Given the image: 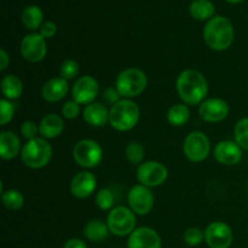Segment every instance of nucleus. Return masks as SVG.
Masks as SVG:
<instances>
[{
  "mask_svg": "<svg viewBox=\"0 0 248 248\" xmlns=\"http://www.w3.org/2000/svg\"><path fill=\"white\" fill-rule=\"evenodd\" d=\"M176 90L182 103L189 107L200 106L208 94L205 75L196 69H184L176 79Z\"/></svg>",
  "mask_w": 248,
  "mask_h": 248,
  "instance_id": "obj_1",
  "label": "nucleus"
},
{
  "mask_svg": "<svg viewBox=\"0 0 248 248\" xmlns=\"http://www.w3.org/2000/svg\"><path fill=\"white\" fill-rule=\"evenodd\" d=\"M202 35L203 41L211 50L222 52L228 50L234 43V26L227 17L216 16L205 24Z\"/></svg>",
  "mask_w": 248,
  "mask_h": 248,
  "instance_id": "obj_2",
  "label": "nucleus"
},
{
  "mask_svg": "<svg viewBox=\"0 0 248 248\" xmlns=\"http://www.w3.org/2000/svg\"><path fill=\"white\" fill-rule=\"evenodd\" d=\"M140 109L133 99L123 98L109 109V125L119 132H127L138 125Z\"/></svg>",
  "mask_w": 248,
  "mask_h": 248,
  "instance_id": "obj_3",
  "label": "nucleus"
},
{
  "mask_svg": "<svg viewBox=\"0 0 248 248\" xmlns=\"http://www.w3.org/2000/svg\"><path fill=\"white\" fill-rule=\"evenodd\" d=\"M114 86L123 98L133 99L147 90L148 77L140 68H126L118 74Z\"/></svg>",
  "mask_w": 248,
  "mask_h": 248,
  "instance_id": "obj_4",
  "label": "nucleus"
},
{
  "mask_svg": "<svg viewBox=\"0 0 248 248\" xmlns=\"http://www.w3.org/2000/svg\"><path fill=\"white\" fill-rule=\"evenodd\" d=\"M53 150L47 140L43 137L27 140L21 152V160L24 166L31 170L44 169L50 164Z\"/></svg>",
  "mask_w": 248,
  "mask_h": 248,
  "instance_id": "obj_5",
  "label": "nucleus"
},
{
  "mask_svg": "<svg viewBox=\"0 0 248 248\" xmlns=\"http://www.w3.org/2000/svg\"><path fill=\"white\" fill-rule=\"evenodd\" d=\"M107 224H108L110 234L119 237L130 236L137 228V216L135 215L130 207L126 206H115L109 211L107 216Z\"/></svg>",
  "mask_w": 248,
  "mask_h": 248,
  "instance_id": "obj_6",
  "label": "nucleus"
},
{
  "mask_svg": "<svg viewBox=\"0 0 248 248\" xmlns=\"http://www.w3.org/2000/svg\"><path fill=\"white\" fill-rule=\"evenodd\" d=\"M72 154L78 166L91 170L98 166L103 160V148L97 140L84 138L75 143Z\"/></svg>",
  "mask_w": 248,
  "mask_h": 248,
  "instance_id": "obj_7",
  "label": "nucleus"
},
{
  "mask_svg": "<svg viewBox=\"0 0 248 248\" xmlns=\"http://www.w3.org/2000/svg\"><path fill=\"white\" fill-rule=\"evenodd\" d=\"M212 145L207 135L201 131H193L183 142V153L186 159L194 164L202 162L210 156Z\"/></svg>",
  "mask_w": 248,
  "mask_h": 248,
  "instance_id": "obj_8",
  "label": "nucleus"
},
{
  "mask_svg": "<svg viewBox=\"0 0 248 248\" xmlns=\"http://www.w3.org/2000/svg\"><path fill=\"white\" fill-rule=\"evenodd\" d=\"M138 183L148 188H157L165 184L169 178V170L162 162L149 160L137 167L136 172Z\"/></svg>",
  "mask_w": 248,
  "mask_h": 248,
  "instance_id": "obj_9",
  "label": "nucleus"
},
{
  "mask_svg": "<svg viewBox=\"0 0 248 248\" xmlns=\"http://www.w3.org/2000/svg\"><path fill=\"white\" fill-rule=\"evenodd\" d=\"M127 202L136 216H147L154 208L155 198L152 189L142 184H136L128 190Z\"/></svg>",
  "mask_w": 248,
  "mask_h": 248,
  "instance_id": "obj_10",
  "label": "nucleus"
},
{
  "mask_svg": "<svg viewBox=\"0 0 248 248\" xmlns=\"http://www.w3.org/2000/svg\"><path fill=\"white\" fill-rule=\"evenodd\" d=\"M21 56L29 63H39L47 55L46 39L39 33L27 34L19 44Z\"/></svg>",
  "mask_w": 248,
  "mask_h": 248,
  "instance_id": "obj_11",
  "label": "nucleus"
},
{
  "mask_svg": "<svg viewBox=\"0 0 248 248\" xmlns=\"http://www.w3.org/2000/svg\"><path fill=\"white\" fill-rule=\"evenodd\" d=\"M99 94V82L92 75H84L75 80L72 86V96L80 106H89Z\"/></svg>",
  "mask_w": 248,
  "mask_h": 248,
  "instance_id": "obj_12",
  "label": "nucleus"
},
{
  "mask_svg": "<svg viewBox=\"0 0 248 248\" xmlns=\"http://www.w3.org/2000/svg\"><path fill=\"white\" fill-rule=\"evenodd\" d=\"M205 241L211 248H229L234 241V232L229 224L216 220L206 227Z\"/></svg>",
  "mask_w": 248,
  "mask_h": 248,
  "instance_id": "obj_13",
  "label": "nucleus"
},
{
  "mask_svg": "<svg viewBox=\"0 0 248 248\" xmlns=\"http://www.w3.org/2000/svg\"><path fill=\"white\" fill-rule=\"evenodd\" d=\"M230 113V107L224 99L212 97L206 98L199 106V115L206 123L217 124L222 123L228 118Z\"/></svg>",
  "mask_w": 248,
  "mask_h": 248,
  "instance_id": "obj_14",
  "label": "nucleus"
},
{
  "mask_svg": "<svg viewBox=\"0 0 248 248\" xmlns=\"http://www.w3.org/2000/svg\"><path fill=\"white\" fill-rule=\"evenodd\" d=\"M70 193L75 199L85 200L90 198L97 189V178L89 170H84L75 174L70 181Z\"/></svg>",
  "mask_w": 248,
  "mask_h": 248,
  "instance_id": "obj_15",
  "label": "nucleus"
},
{
  "mask_svg": "<svg viewBox=\"0 0 248 248\" xmlns=\"http://www.w3.org/2000/svg\"><path fill=\"white\" fill-rule=\"evenodd\" d=\"M242 149L235 140H220L213 148V156L216 161L224 166H235L242 159Z\"/></svg>",
  "mask_w": 248,
  "mask_h": 248,
  "instance_id": "obj_16",
  "label": "nucleus"
},
{
  "mask_svg": "<svg viewBox=\"0 0 248 248\" xmlns=\"http://www.w3.org/2000/svg\"><path fill=\"white\" fill-rule=\"evenodd\" d=\"M161 237L150 227L137 228L128 236L127 248H161Z\"/></svg>",
  "mask_w": 248,
  "mask_h": 248,
  "instance_id": "obj_17",
  "label": "nucleus"
},
{
  "mask_svg": "<svg viewBox=\"0 0 248 248\" xmlns=\"http://www.w3.org/2000/svg\"><path fill=\"white\" fill-rule=\"evenodd\" d=\"M69 92V84L61 77L51 78L41 87V97L48 103H57L65 98Z\"/></svg>",
  "mask_w": 248,
  "mask_h": 248,
  "instance_id": "obj_18",
  "label": "nucleus"
},
{
  "mask_svg": "<svg viewBox=\"0 0 248 248\" xmlns=\"http://www.w3.org/2000/svg\"><path fill=\"white\" fill-rule=\"evenodd\" d=\"M21 138L14 131H2L0 133V156L5 161L16 159L22 152Z\"/></svg>",
  "mask_w": 248,
  "mask_h": 248,
  "instance_id": "obj_19",
  "label": "nucleus"
},
{
  "mask_svg": "<svg viewBox=\"0 0 248 248\" xmlns=\"http://www.w3.org/2000/svg\"><path fill=\"white\" fill-rule=\"evenodd\" d=\"M64 131V120L58 114H46L39 123V133L45 140H55Z\"/></svg>",
  "mask_w": 248,
  "mask_h": 248,
  "instance_id": "obj_20",
  "label": "nucleus"
},
{
  "mask_svg": "<svg viewBox=\"0 0 248 248\" xmlns=\"http://www.w3.org/2000/svg\"><path fill=\"white\" fill-rule=\"evenodd\" d=\"M82 119L92 127H104L109 124V109L103 103L93 102L89 106H85Z\"/></svg>",
  "mask_w": 248,
  "mask_h": 248,
  "instance_id": "obj_21",
  "label": "nucleus"
},
{
  "mask_svg": "<svg viewBox=\"0 0 248 248\" xmlns=\"http://www.w3.org/2000/svg\"><path fill=\"white\" fill-rule=\"evenodd\" d=\"M82 234H84L85 239L91 242H103L109 237L110 230H109L107 222L94 218L85 224Z\"/></svg>",
  "mask_w": 248,
  "mask_h": 248,
  "instance_id": "obj_22",
  "label": "nucleus"
},
{
  "mask_svg": "<svg viewBox=\"0 0 248 248\" xmlns=\"http://www.w3.org/2000/svg\"><path fill=\"white\" fill-rule=\"evenodd\" d=\"M0 90L4 98L14 102L23 94V82L17 75L7 74L0 81Z\"/></svg>",
  "mask_w": 248,
  "mask_h": 248,
  "instance_id": "obj_23",
  "label": "nucleus"
},
{
  "mask_svg": "<svg viewBox=\"0 0 248 248\" xmlns=\"http://www.w3.org/2000/svg\"><path fill=\"white\" fill-rule=\"evenodd\" d=\"M189 119H190V108L184 103L173 104L167 111V121L174 127H182L186 125Z\"/></svg>",
  "mask_w": 248,
  "mask_h": 248,
  "instance_id": "obj_24",
  "label": "nucleus"
},
{
  "mask_svg": "<svg viewBox=\"0 0 248 248\" xmlns=\"http://www.w3.org/2000/svg\"><path fill=\"white\" fill-rule=\"evenodd\" d=\"M22 23L29 31H38L44 23V14L36 5H29L22 12Z\"/></svg>",
  "mask_w": 248,
  "mask_h": 248,
  "instance_id": "obj_25",
  "label": "nucleus"
},
{
  "mask_svg": "<svg viewBox=\"0 0 248 248\" xmlns=\"http://www.w3.org/2000/svg\"><path fill=\"white\" fill-rule=\"evenodd\" d=\"M215 5L208 0H194L189 7L191 17L198 21H210L215 15Z\"/></svg>",
  "mask_w": 248,
  "mask_h": 248,
  "instance_id": "obj_26",
  "label": "nucleus"
},
{
  "mask_svg": "<svg viewBox=\"0 0 248 248\" xmlns=\"http://www.w3.org/2000/svg\"><path fill=\"white\" fill-rule=\"evenodd\" d=\"M1 202L4 207L9 211H18L24 205V195L17 189L5 190L1 186Z\"/></svg>",
  "mask_w": 248,
  "mask_h": 248,
  "instance_id": "obj_27",
  "label": "nucleus"
},
{
  "mask_svg": "<svg viewBox=\"0 0 248 248\" xmlns=\"http://www.w3.org/2000/svg\"><path fill=\"white\" fill-rule=\"evenodd\" d=\"M125 156L130 164L135 166H140L144 162L145 159V148L140 142H130L125 148Z\"/></svg>",
  "mask_w": 248,
  "mask_h": 248,
  "instance_id": "obj_28",
  "label": "nucleus"
},
{
  "mask_svg": "<svg viewBox=\"0 0 248 248\" xmlns=\"http://www.w3.org/2000/svg\"><path fill=\"white\" fill-rule=\"evenodd\" d=\"M96 206L102 211H111L115 207V195L110 188L99 189L94 198Z\"/></svg>",
  "mask_w": 248,
  "mask_h": 248,
  "instance_id": "obj_29",
  "label": "nucleus"
},
{
  "mask_svg": "<svg viewBox=\"0 0 248 248\" xmlns=\"http://www.w3.org/2000/svg\"><path fill=\"white\" fill-rule=\"evenodd\" d=\"M234 140L244 150H248V118L240 119L234 127Z\"/></svg>",
  "mask_w": 248,
  "mask_h": 248,
  "instance_id": "obj_30",
  "label": "nucleus"
},
{
  "mask_svg": "<svg viewBox=\"0 0 248 248\" xmlns=\"http://www.w3.org/2000/svg\"><path fill=\"white\" fill-rule=\"evenodd\" d=\"M79 63L75 60H72V58L64 60L60 65V77L65 79L67 81L75 79L79 74Z\"/></svg>",
  "mask_w": 248,
  "mask_h": 248,
  "instance_id": "obj_31",
  "label": "nucleus"
},
{
  "mask_svg": "<svg viewBox=\"0 0 248 248\" xmlns=\"http://www.w3.org/2000/svg\"><path fill=\"white\" fill-rule=\"evenodd\" d=\"M16 114V106L12 101L6 98L0 99V125L6 126L14 119Z\"/></svg>",
  "mask_w": 248,
  "mask_h": 248,
  "instance_id": "obj_32",
  "label": "nucleus"
},
{
  "mask_svg": "<svg viewBox=\"0 0 248 248\" xmlns=\"http://www.w3.org/2000/svg\"><path fill=\"white\" fill-rule=\"evenodd\" d=\"M183 239L186 245H189L191 247H196L202 244L203 240H205V232H202L200 228L196 227L188 228L186 230V232H184Z\"/></svg>",
  "mask_w": 248,
  "mask_h": 248,
  "instance_id": "obj_33",
  "label": "nucleus"
},
{
  "mask_svg": "<svg viewBox=\"0 0 248 248\" xmlns=\"http://www.w3.org/2000/svg\"><path fill=\"white\" fill-rule=\"evenodd\" d=\"M19 131H21L22 137L26 138L27 140H34V138L40 137V133H39V125L35 123V121H31V120L24 121V123L21 125Z\"/></svg>",
  "mask_w": 248,
  "mask_h": 248,
  "instance_id": "obj_34",
  "label": "nucleus"
},
{
  "mask_svg": "<svg viewBox=\"0 0 248 248\" xmlns=\"http://www.w3.org/2000/svg\"><path fill=\"white\" fill-rule=\"evenodd\" d=\"M80 104L78 102H75L74 99L72 101H67L62 107V116L63 119H67V120H74L78 116L80 115Z\"/></svg>",
  "mask_w": 248,
  "mask_h": 248,
  "instance_id": "obj_35",
  "label": "nucleus"
},
{
  "mask_svg": "<svg viewBox=\"0 0 248 248\" xmlns=\"http://www.w3.org/2000/svg\"><path fill=\"white\" fill-rule=\"evenodd\" d=\"M56 33H57V26H56L55 22L52 21L44 22L43 26L39 29V34H40L43 38H45L46 40L53 38V36L56 35Z\"/></svg>",
  "mask_w": 248,
  "mask_h": 248,
  "instance_id": "obj_36",
  "label": "nucleus"
},
{
  "mask_svg": "<svg viewBox=\"0 0 248 248\" xmlns=\"http://www.w3.org/2000/svg\"><path fill=\"white\" fill-rule=\"evenodd\" d=\"M103 99L107 102V103L110 104V107H111V106H114L115 103H118L119 101H121V99H123V97L120 96V93H119V91L116 90L115 86H110V87H108V89L104 90Z\"/></svg>",
  "mask_w": 248,
  "mask_h": 248,
  "instance_id": "obj_37",
  "label": "nucleus"
},
{
  "mask_svg": "<svg viewBox=\"0 0 248 248\" xmlns=\"http://www.w3.org/2000/svg\"><path fill=\"white\" fill-rule=\"evenodd\" d=\"M63 248H87V245L85 244V241H82V240L73 237V239H69L65 241Z\"/></svg>",
  "mask_w": 248,
  "mask_h": 248,
  "instance_id": "obj_38",
  "label": "nucleus"
},
{
  "mask_svg": "<svg viewBox=\"0 0 248 248\" xmlns=\"http://www.w3.org/2000/svg\"><path fill=\"white\" fill-rule=\"evenodd\" d=\"M9 64H10L9 53L6 52L5 48H1V50H0V72L6 70V68L9 67Z\"/></svg>",
  "mask_w": 248,
  "mask_h": 248,
  "instance_id": "obj_39",
  "label": "nucleus"
},
{
  "mask_svg": "<svg viewBox=\"0 0 248 248\" xmlns=\"http://www.w3.org/2000/svg\"><path fill=\"white\" fill-rule=\"evenodd\" d=\"M225 1L230 2V4H240V2L245 1V0H225Z\"/></svg>",
  "mask_w": 248,
  "mask_h": 248,
  "instance_id": "obj_40",
  "label": "nucleus"
}]
</instances>
